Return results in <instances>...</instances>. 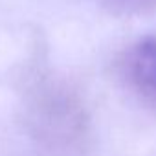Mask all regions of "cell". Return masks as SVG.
<instances>
[{
  "label": "cell",
  "mask_w": 156,
  "mask_h": 156,
  "mask_svg": "<svg viewBox=\"0 0 156 156\" xmlns=\"http://www.w3.org/2000/svg\"><path fill=\"white\" fill-rule=\"evenodd\" d=\"M123 73L138 92L156 99V37H145L129 48Z\"/></svg>",
  "instance_id": "6da1fadb"
},
{
  "label": "cell",
  "mask_w": 156,
  "mask_h": 156,
  "mask_svg": "<svg viewBox=\"0 0 156 156\" xmlns=\"http://www.w3.org/2000/svg\"><path fill=\"white\" fill-rule=\"evenodd\" d=\"M101 2L121 11H143L156 6V0H101Z\"/></svg>",
  "instance_id": "7a4b0ae2"
}]
</instances>
